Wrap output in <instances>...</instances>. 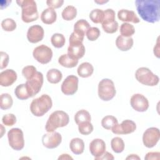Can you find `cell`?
<instances>
[{
    "label": "cell",
    "mask_w": 160,
    "mask_h": 160,
    "mask_svg": "<svg viewBox=\"0 0 160 160\" xmlns=\"http://www.w3.org/2000/svg\"><path fill=\"white\" fill-rule=\"evenodd\" d=\"M51 42L54 48H61L65 44L66 39L63 34L60 33H54L51 38Z\"/></svg>",
    "instance_id": "836d02e7"
},
{
    "label": "cell",
    "mask_w": 160,
    "mask_h": 160,
    "mask_svg": "<svg viewBox=\"0 0 160 160\" xmlns=\"http://www.w3.org/2000/svg\"><path fill=\"white\" fill-rule=\"evenodd\" d=\"M98 93L99 98L101 100L104 101L111 100L116 93L114 82L108 78L101 80L98 84Z\"/></svg>",
    "instance_id": "8992f818"
},
{
    "label": "cell",
    "mask_w": 160,
    "mask_h": 160,
    "mask_svg": "<svg viewBox=\"0 0 160 160\" xmlns=\"http://www.w3.org/2000/svg\"><path fill=\"white\" fill-rule=\"evenodd\" d=\"M46 78L48 81L51 84H58L61 81L62 74L58 69H50L47 72Z\"/></svg>",
    "instance_id": "d4e9b609"
},
{
    "label": "cell",
    "mask_w": 160,
    "mask_h": 160,
    "mask_svg": "<svg viewBox=\"0 0 160 160\" xmlns=\"http://www.w3.org/2000/svg\"><path fill=\"white\" fill-rule=\"evenodd\" d=\"M69 148L74 154H81L84 150V142L81 138H73L69 142Z\"/></svg>",
    "instance_id": "7402d4cb"
},
{
    "label": "cell",
    "mask_w": 160,
    "mask_h": 160,
    "mask_svg": "<svg viewBox=\"0 0 160 160\" xmlns=\"http://www.w3.org/2000/svg\"><path fill=\"white\" fill-rule=\"evenodd\" d=\"M159 158H160L159 152H149L146 154L144 157V159L146 160H150V159L159 160Z\"/></svg>",
    "instance_id": "bcb514c9"
},
{
    "label": "cell",
    "mask_w": 160,
    "mask_h": 160,
    "mask_svg": "<svg viewBox=\"0 0 160 160\" xmlns=\"http://www.w3.org/2000/svg\"><path fill=\"white\" fill-rule=\"evenodd\" d=\"M1 138H2L3 136L4 132H6V129L4 128V127L2 126V124H1Z\"/></svg>",
    "instance_id": "db71d44e"
},
{
    "label": "cell",
    "mask_w": 160,
    "mask_h": 160,
    "mask_svg": "<svg viewBox=\"0 0 160 160\" xmlns=\"http://www.w3.org/2000/svg\"><path fill=\"white\" fill-rule=\"evenodd\" d=\"M94 72V68L92 65L88 62H84L81 63L78 68L77 72L78 74L83 78L90 77Z\"/></svg>",
    "instance_id": "603a6c76"
},
{
    "label": "cell",
    "mask_w": 160,
    "mask_h": 160,
    "mask_svg": "<svg viewBox=\"0 0 160 160\" xmlns=\"http://www.w3.org/2000/svg\"><path fill=\"white\" fill-rule=\"evenodd\" d=\"M115 11L112 9H107L104 11V18L101 24L109 23L115 20Z\"/></svg>",
    "instance_id": "b9f144b4"
},
{
    "label": "cell",
    "mask_w": 160,
    "mask_h": 160,
    "mask_svg": "<svg viewBox=\"0 0 160 160\" xmlns=\"http://www.w3.org/2000/svg\"><path fill=\"white\" fill-rule=\"evenodd\" d=\"M14 94L17 98L20 100H26L30 98L25 83L16 86L14 90Z\"/></svg>",
    "instance_id": "f1b7e54d"
},
{
    "label": "cell",
    "mask_w": 160,
    "mask_h": 160,
    "mask_svg": "<svg viewBox=\"0 0 160 160\" xmlns=\"http://www.w3.org/2000/svg\"><path fill=\"white\" fill-rule=\"evenodd\" d=\"M32 56L38 62L46 64L51 61L52 58V51L48 46L41 44L34 49Z\"/></svg>",
    "instance_id": "ba28073f"
},
{
    "label": "cell",
    "mask_w": 160,
    "mask_h": 160,
    "mask_svg": "<svg viewBox=\"0 0 160 160\" xmlns=\"http://www.w3.org/2000/svg\"><path fill=\"white\" fill-rule=\"evenodd\" d=\"M58 63L66 68H72L77 66L78 60L70 57L68 54H64L58 58Z\"/></svg>",
    "instance_id": "cb8c5ba5"
},
{
    "label": "cell",
    "mask_w": 160,
    "mask_h": 160,
    "mask_svg": "<svg viewBox=\"0 0 160 160\" xmlns=\"http://www.w3.org/2000/svg\"><path fill=\"white\" fill-rule=\"evenodd\" d=\"M118 19L124 22H131L133 23H139L140 22L139 18L137 16L135 12L128 9H121L118 12Z\"/></svg>",
    "instance_id": "ac0fdd59"
},
{
    "label": "cell",
    "mask_w": 160,
    "mask_h": 160,
    "mask_svg": "<svg viewBox=\"0 0 160 160\" xmlns=\"http://www.w3.org/2000/svg\"><path fill=\"white\" fill-rule=\"evenodd\" d=\"M90 28L89 23L85 19H81L76 21L74 25V31L86 34L88 30Z\"/></svg>",
    "instance_id": "d6a6232c"
},
{
    "label": "cell",
    "mask_w": 160,
    "mask_h": 160,
    "mask_svg": "<svg viewBox=\"0 0 160 160\" xmlns=\"http://www.w3.org/2000/svg\"><path fill=\"white\" fill-rule=\"evenodd\" d=\"M13 104L11 96L8 93H2L0 96V108L2 110L10 109Z\"/></svg>",
    "instance_id": "f546056e"
},
{
    "label": "cell",
    "mask_w": 160,
    "mask_h": 160,
    "mask_svg": "<svg viewBox=\"0 0 160 160\" xmlns=\"http://www.w3.org/2000/svg\"><path fill=\"white\" fill-rule=\"evenodd\" d=\"M160 138L159 129L158 128H148L142 134V142L145 147L152 148L158 142Z\"/></svg>",
    "instance_id": "30bf717a"
},
{
    "label": "cell",
    "mask_w": 160,
    "mask_h": 160,
    "mask_svg": "<svg viewBox=\"0 0 160 160\" xmlns=\"http://www.w3.org/2000/svg\"><path fill=\"white\" fill-rule=\"evenodd\" d=\"M43 74L39 71H37L36 74L32 78L26 81L25 84L30 98L36 95L40 91L43 84Z\"/></svg>",
    "instance_id": "9c48e42d"
},
{
    "label": "cell",
    "mask_w": 160,
    "mask_h": 160,
    "mask_svg": "<svg viewBox=\"0 0 160 160\" xmlns=\"http://www.w3.org/2000/svg\"><path fill=\"white\" fill-rule=\"evenodd\" d=\"M64 3L63 0H48L46 1V4L48 8L53 9L59 8L62 6Z\"/></svg>",
    "instance_id": "f6af8a7d"
},
{
    "label": "cell",
    "mask_w": 160,
    "mask_h": 160,
    "mask_svg": "<svg viewBox=\"0 0 160 160\" xmlns=\"http://www.w3.org/2000/svg\"><path fill=\"white\" fill-rule=\"evenodd\" d=\"M17 73L11 69H8L0 73V85L2 87L11 86L16 81Z\"/></svg>",
    "instance_id": "e0dca14e"
},
{
    "label": "cell",
    "mask_w": 160,
    "mask_h": 160,
    "mask_svg": "<svg viewBox=\"0 0 160 160\" xmlns=\"http://www.w3.org/2000/svg\"><path fill=\"white\" fill-rule=\"evenodd\" d=\"M78 78L74 75H69L63 81L61 89L63 94L67 96L73 95L78 89Z\"/></svg>",
    "instance_id": "8fae6325"
},
{
    "label": "cell",
    "mask_w": 160,
    "mask_h": 160,
    "mask_svg": "<svg viewBox=\"0 0 160 160\" xmlns=\"http://www.w3.org/2000/svg\"><path fill=\"white\" fill-rule=\"evenodd\" d=\"M17 4L21 8V19L23 22L29 23L39 18L37 4L34 0H18Z\"/></svg>",
    "instance_id": "3957f363"
},
{
    "label": "cell",
    "mask_w": 160,
    "mask_h": 160,
    "mask_svg": "<svg viewBox=\"0 0 160 160\" xmlns=\"http://www.w3.org/2000/svg\"><path fill=\"white\" fill-rule=\"evenodd\" d=\"M1 55V63H0V69H2L7 67L8 63H9V55L4 52L1 51L0 52Z\"/></svg>",
    "instance_id": "ee69618b"
},
{
    "label": "cell",
    "mask_w": 160,
    "mask_h": 160,
    "mask_svg": "<svg viewBox=\"0 0 160 160\" xmlns=\"http://www.w3.org/2000/svg\"><path fill=\"white\" fill-rule=\"evenodd\" d=\"M135 78L139 82L148 86H155L159 82V78L146 67L139 68L135 72Z\"/></svg>",
    "instance_id": "5b68a950"
},
{
    "label": "cell",
    "mask_w": 160,
    "mask_h": 160,
    "mask_svg": "<svg viewBox=\"0 0 160 160\" xmlns=\"http://www.w3.org/2000/svg\"><path fill=\"white\" fill-rule=\"evenodd\" d=\"M114 159V158L111 153L105 151L104 153L102 156H101L100 157H99L95 159H97V160H101V159H108L109 160V159H110L111 160V159Z\"/></svg>",
    "instance_id": "7dc6e473"
},
{
    "label": "cell",
    "mask_w": 160,
    "mask_h": 160,
    "mask_svg": "<svg viewBox=\"0 0 160 160\" xmlns=\"http://www.w3.org/2000/svg\"><path fill=\"white\" fill-rule=\"evenodd\" d=\"M2 122L6 126H12L16 122V117L11 113L5 114L2 118Z\"/></svg>",
    "instance_id": "7bdbcfd3"
},
{
    "label": "cell",
    "mask_w": 160,
    "mask_h": 160,
    "mask_svg": "<svg viewBox=\"0 0 160 160\" xmlns=\"http://www.w3.org/2000/svg\"><path fill=\"white\" fill-rule=\"evenodd\" d=\"M57 19V13L56 11L52 8H46L41 12V19L42 22L46 24H53Z\"/></svg>",
    "instance_id": "44dd1931"
},
{
    "label": "cell",
    "mask_w": 160,
    "mask_h": 160,
    "mask_svg": "<svg viewBox=\"0 0 160 160\" xmlns=\"http://www.w3.org/2000/svg\"><path fill=\"white\" fill-rule=\"evenodd\" d=\"M44 35V29L42 26L38 24L30 26L27 31V39L31 43H37L42 41Z\"/></svg>",
    "instance_id": "9a60e30c"
},
{
    "label": "cell",
    "mask_w": 160,
    "mask_h": 160,
    "mask_svg": "<svg viewBox=\"0 0 160 160\" xmlns=\"http://www.w3.org/2000/svg\"><path fill=\"white\" fill-rule=\"evenodd\" d=\"M102 28L105 32L108 34H113L118 29L119 25L118 22L116 21H114L109 23L102 24Z\"/></svg>",
    "instance_id": "ab89813d"
},
{
    "label": "cell",
    "mask_w": 160,
    "mask_h": 160,
    "mask_svg": "<svg viewBox=\"0 0 160 160\" xmlns=\"http://www.w3.org/2000/svg\"><path fill=\"white\" fill-rule=\"evenodd\" d=\"M68 160V159H73V158L69 155L68 154H62L58 157V160Z\"/></svg>",
    "instance_id": "681fc988"
},
{
    "label": "cell",
    "mask_w": 160,
    "mask_h": 160,
    "mask_svg": "<svg viewBox=\"0 0 160 160\" xmlns=\"http://www.w3.org/2000/svg\"><path fill=\"white\" fill-rule=\"evenodd\" d=\"M100 34V30L97 27H90L86 34L88 39L91 41H96L99 37Z\"/></svg>",
    "instance_id": "60d3db41"
},
{
    "label": "cell",
    "mask_w": 160,
    "mask_h": 160,
    "mask_svg": "<svg viewBox=\"0 0 160 160\" xmlns=\"http://www.w3.org/2000/svg\"><path fill=\"white\" fill-rule=\"evenodd\" d=\"M121 36L124 37H131L135 33V28L129 22H124L120 26Z\"/></svg>",
    "instance_id": "1f68e13d"
},
{
    "label": "cell",
    "mask_w": 160,
    "mask_h": 160,
    "mask_svg": "<svg viewBox=\"0 0 160 160\" xmlns=\"http://www.w3.org/2000/svg\"><path fill=\"white\" fill-rule=\"evenodd\" d=\"M9 146L16 151H21L24 147V139L22 131L18 128L11 129L8 132Z\"/></svg>",
    "instance_id": "52a82bcc"
},
{
    "label": "cell",
    "mask_w": 160,
    "mask_h": 160,
    "mask_svg": "<svg viewBox=\"0 0 160 160\" xmlns=\"http://www.w3.org/2000/svg\"><path fill=\"white\" fill-rule=\"evenodd\" d=\"M140 157H139L137 154H129L128 157H126V159H140Z\"/></svg>",
    "instance_id": "816d5d0a"
},
{
    "label": "cell",
    "mask_w": 160,
    "mask_h": 160,
    "mask_svg": "<svg viewBox=\"0 0 160 160\" xmlns=\"http://www.w3.org/2000/svg\"><path fill=\"white\" fill-rule=\"evenodd\" d=\"M77 15V9L71 5L66 6L62 11L61 16L63 19L66 21H71L74 19Z\"/></svg>",
    "instance_id": "484cf974"
},
{
    "label": "cell",
    "mask_w": 160,
    "mask_h": 160,
    "mask_svg": "<svg viewBox=\"0 0 160 160\" xmlns=\"http://www.w3.org/2000/svg\"><path fill=\"white\" fill-rule=\"evenodd\" d=\"M106 143L99 138H96L91 141L89 144V151L94 159L102 156L106 151Z\"/></svg>",
    "instance_id": "2e32d148"
},
{
    "label": "cell",
    "mask_w": 160,
    "mask_h": 160,
    "mask_svg": "<svg viewBox=\"0 0 160 160\" xmlns=\"http://www.w3.org/2000/svg\"><path fill=\"white\" fill-rule=\"evenodd\" d=\"M136 129V123L130 119L124 120L121 124H116L111 129L115 134H129Z\"/></svg>",
    "instance_id": "5bb4252c"
},
{
    "label": "cell",
    "mask_w": 160,
    "mask_h": 160,
    "mask_svg": "<svg viewBox=\"0 0 160 160\" xmlns=\"http://www.w3.org/2000/svg\"><path fill=\"white\" fill-rule=\"evenodd\" d=\"M94 128L91 121L82 122L78 124V131L82 135H88L93 131Z\"/></svg>",
    "instance_id": "d590c367"
},
{
    "label": "cell",
    "mask_w": 160,
    "mask_h": 160,
    "mask_svg": "<svg viewBox=\"0 0 160 160\" xmlns=\"http://www.w3.org/2000/svg\"><path fill=\"white\" fill-rule=\"evenodd\" d=\"M74 119L75 122L78 125L82 122L91 121V116L88 111L85 109H81L75 114Z\"/></svg>",
    "instance_id": "4316f807"
},
{
    "label": "cell",
    "mask_w": 160,
    "mask_h": 160,
    "mask_svg": "<svg viewBox=\"0 0 160 160\" xmlns=\"http://www.w3.org/2000/svg\"><path fill=\"white\" fill-rule=\"evenodd\" d=\"M37 71L36 68L34 66H26L22 69V74L26 80H29L35 76Z\"/></svg>",
    "instance_id": "f35d334b"
},
{
    "label": "cell",
    "mask_w": 160,
    "mask_h": 160,
    "mask_svg": "<svg viewBox=\"0 0 160 160\" xmlns=\"http://www.w3.org/2000/svg\"><path fill=\"white\" fill-rule=\"evenodd\" d=\"M52 101L51 98L46 94H42L40 97L34 99L30 104L31 113L37 117H41L47 113L52 108Z\"/></svg>",
    "instance_id": "7a4b0ae2"
},
{
    "label": "cell",
    "mask_w": 160,
    "mask_h": 160,
    "mask_svg": "<svg viewBox=\"0 0 160 160\" xmlns=\"http://www.w3.org/2000/svg\"><path fill=\"white\" fill-rule=\"evenodd\" d=\"M90 19L96 24L102 23L104 18V11L100 9H94L89 13Z\"/></svg>",
    "instance_id": "e575fe53"
},
{
    "label": "cell",
    "mask_w": 160,
    "mask_h": 160,
    "mask_svg": "<svg viewBox=\"0 0 160 160\" xmlns=\"http://www.w3.org/2000/svg\"><path fill=\"white\" fill-rule=\"evenodd\" d=\"M131 107L138 112H145L149 106L148 99L141 94H134L130 99Z\"/></svg>",
    "instance_id": "4fadbf2b"
},
{
    "label": "cell",
    "mask_w": 160,
    "mask_h": 160,
    "mask_svg": "<svg viewBox=\"0 0 160 160\" xmlns=\"http://www.w3.org/2000/svg\"><path fill=\"white\" fill-rule=\"evenodd\" d=\"M69 122V115L63 111H55L49 116L45 125L47 132L54 131L59 128L66 126Z\"/></svg>",
    "instance_id": "277c9868"
},
{
    "label": "cell",
    "mask_w": 160,
    "mask_h": 160,
    "mask_svg": "<svg viewBox=\"0 0 160 160\" xmlns=\"http://www.w3.org/2000/svg\"><path fill=\"white\" fill-rule=\"evenodd\" d=\"M94 2L97 4H104V3H106L108 2V1H104V0H101V1H94Z\"/></svg>",
    "instance_id": "f5cc1de1"
},
{
    "label": "cell",
    "mask_w": 160,
    "mask_h": 160,
    "mask_svg": "<svg viewBox=\"0 0 160 160\" xmlns=\"http://www.w3.org/2000/svg\"><path fill=\"white\" fill-rule=\"evenodd\" d=\"M138 13L144 21L155 23L160 19V0H136Z\"/></svg>",
    "instance_id": "6da1fadb"
},
{
    "label": "cell",
    "mask_w": 160,
    "mask_h": 160,
    "mask_svg": "<svg viewBox=\"0 0 160 160\" xmlns=\"http://www.w3.org/2000/svg\"><path fill=\"white\" fill-rule=\"evenodd\" d=\"M85 47L82 43L69 44L68 48V54L76 59L82 58L85 54Z\"/></svg>",
    "instance_id": "d6986e66"
},
{
    "label": "cell",
    "mask_w": 160,
    "mask_h": 160,
    "mask_svg": "<svg viewBox=\"0 0 160 160\" xmlns=\"http://www.w3.org/2000/svg\"><path fill=\"white\" fill-rule=\"evenodd\" d=\"M11 2V1H1V9H3L6 8H7L9 4Z\"/></svg>",
    "instance_id": "f907efd6"
},
{
    "label": "cell",
    "mask_w": 160,
    "mask_h": 160,
    "mask_svg": "<svg viewBox=\"0 0 160 160\" xmlns=\"http://www.w3.org/2000/svg\"><path fill=\"white\" fill-rule=\"evenodd\" d=\"M159 37L158 38L157 41H156V45L154 46V49H153L154 54V56H156L158 58H159Z\"/></svg>",
    "instance_id": "c3c4849f"
},
{
    "label": "cell",
    "mask_w": 160,
    "mask_h": 160,
    "mask_svg": "<svg viewBox=\"0 0 160 160\" xmlns=\"http://www.w3.org/2000/svg\"><path fill=\"white\" fill-rule=\"evenodd\" d=\"M84 34L74 31L70 35L69 38V44H81L82 43L84 40Z\"/></svg>",
    "instance_id": "74e56055"
},
{
    "label": "cell",
    "mask_w": 160,
    "mask_h": 160,
    "mask_svg": "<svg viewBox=\"0 0 160 160\" xmlns=\"http://www.w3.org/2000/svg\"><path fill=\"white\" fill-rule=\"evenodd\" d=\"M62 142V136L58 132H48L42 137V143L48 149L57 148Z\"/></svg>",
    "instance_id": "7c38bea8"
},
{
    "label": "cell",
    "mask_w": 160,
    "mask_h": 160,
    "mask_svg": "<svg viewBox=\"0 0 160 160\" xmlns=\"http://www.w3.org/2000/svg\"><path fill=\"white\" fill-rule=\"evenodd\" d=\"M134 41L131 37H124L118 36L116 39V45L117 48L122 51H127L131 49L133 46Z\"/></svg>",
    "instance_id": "ffe728a7"
},
{
    "label": "cell",
    "mask_w": 160,
    "mask_h": 160,
    "mask_svg": "<svg viewBox=\"0 0 160 160\" xmlns=\"http://www.w3.org/2000/svg\"><path fill=\"white\" fill-rule=\"evenodd\" d=\"M111 146L112 150L116 153H121L124 149V142L120 137H114L111 141Z\"/></svg>",
    "instance_id": "83f0119b"
},
{
    "label": "cell",
    "mask_w": 160,
    "mask_h": 160,
    "mask_svg": "<svg viewBox=\"0 0 160 160\" xmlns=\"http://www.w3.org/2000/svg\"><path fill=\"white\" fill-rule=\"evenodd\" d=\"M118 123V121L117 118L111 115L106 116L101 120V126L103 128L108 130H111L112 128Z\"/></svg>",
    "instance_id": "4dcf8cb0"
},
{
    "label": "cell",
    "mask_w": 160,
    "mask_h": 160,
    "mask_svg": "<svg viewBox=\"0 0 160 160\" xmlns=\"http://www.w3.org/2000/svg\"><path fill=\"white\" fill-rule=\"evenodd\" d=\"M1 27L3 30L8 32H11L16 29V22L11 18H6L2 21Z\"/></svg>",
    "instance_id": "8d00e7d4"
}]
</instances>
